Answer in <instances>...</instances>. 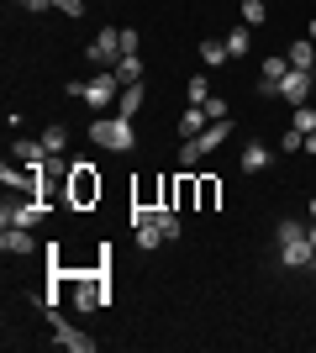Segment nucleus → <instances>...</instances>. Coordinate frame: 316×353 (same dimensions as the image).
I'll list each match as a JSON object with an SVG mask.
<instances>
[{"label": "nucleus", "instance_id": "27", "mask_svg": "<svg viewBox=\"0 0 316 353\" xmlns=\"http://www.w3.org/2000/svg\"><path fill=\"white\" fill-rule=\"evenodd\" d=\"M295 148H306V132H295V127H290V132L280 137V153H295Z\"/></svg>", "mask_w": 316, "mask_h": 353}, {"label": "nucleus", "instance_id": "2", "mask_svg": "<svg viewBox=\"0 0 316 353\" xmlns=\"http://www.w3.org/2000/svg\"><path fill=\"white\" fill-rule=\"evenodd\" d=\"M90 143L105 148V153H132V148H137V127H132L127 117H116V111H111V117H95V121H90Z\"/></svg>", "mask_w": 316, "mask_h": 353}, {"label": "nucleus", "instance_id": "17", "mask_svg": "<svg viewBox=\"0 0 316 353\" xmlns=\"http://www.w3.org/2000/svg\"><path fill=\"white\" fill-rule=\"evenodd\" d=\"M206 127H211V117H206V111H200V105H190V111H185V117H180V143H185V137H200V132H206Z\"/></svg>", "mask_w": 316, "mask_h": 353}, {"label": "nucleus", "instance_id": "13", "mask_svg": "<svg viewBox=\"0 0 316 353\" xmlns=\"http://www.w3.org/2000/svg\"><path fill=\"white\" fill-rule=\"evenodd\" d=\"M285 59H290V69H301V74H316V43H290L285 48Z\"/></svg>", "mask_w": 316, "mask_h": 353}, {"label": "nucleus", "instance_id": "12", "mask_svg": "<svg viewBox=\"0 0 316 353\" xmlns=\"http://www.w3.org/2000/svg\"><path fill=\"white\" fill-rule=\"evenodd\" d=\"M11 153H16L21 163H32V169H43V163H48V143H43V137H16Z\"/></svg>", "mask_w": 316, "mask_h": 353}, {"label": "nucleus", "instance_id": "34", "mask_svg": "<svg viewBox=\"0 0 316 353\" xmlns=\"http://www.w3.org/2000/svg\"><path fill=\"white\" fill-rule=\"evenodd\" d=\"M311 43H316V21H311Z\"/></svg>", "mask_w": 316, "mask_h": 353}, {"label": "nucleus", "instance_id": "25", "mask_svg": "<svg viewBox=\"0 0 316 353\" xmlns=\"http://www.w3.org/2000/svg\"><path fill=\"white\" fill-rule=\"evenodd\" d=\"M200 111H206L211 121H227V117H232V105H227V95H211V101H200Z\"/></svg>", "mask_w": 316, "mask_h": 353}, {"label": "nucleus", "instance_id": "10", "mask_svg": "<svg viewBox=\"0 0 316 353\" xmlns=\"http://www.w3.org/2000/svg\"><path fill=\"white\" fill-rule=\"evenodd\" d=\"M290 74V59L285 53H269V59H264V74H258V95H264V101H280V79H285Z\"/></svg>", "mask_w": 316, "mask_h": 353}, {"label": "nucleus", "instance_id": "4", "mask_svg": "<svg viewBox=\"0 0 316 353\" xmlns=\"http://www.w3.org/2000/svg\"><path fill=\"white\" fill-rule=\"evenodd\" d=\"M121 90H127V85L116 79V69H101V74L90 79V85H85V105H90L95 117H105V111H111V105L121 101Z\"/></svg>", "mask_w": 316, "mask_h": 353}, {"label": "nucleus", "instance_id": "31", "mask_svg": "<svg viewBox=\"0 0 316 353\" xmlns=\"http://www.w3.org/2000/svg\"><path fill=\"white\" fill-rule=\"evenodd\" d=\"M21 11H53V0H16Z\"/></svg>", "mask_w": 316, "mask_h": 353}, {"label": "nucleus", "instance_id": "24", "mask_svg": "<svg viewBox=\"0 0 316 353\" xmlns=\"http://www.w3.org/2000/svg\"><path fill=\"white\" fill-rule=\"evenodd\" d=\"M185 95H190V105L211 101V79H206V74H196V79H185Z\"/></svg>", "mask_w": 316, "mask_h": 353}, {"label": "nucleus", "instance_id": "14", "mask_svg": "<svg viewBox=\"0 0 316 353\" xmlns=\"http://www.w3.org/2000/svg\"><path fill=\"white\" fill-rule=\"evenodd\" d=\"M153 227H158V232H164L169 243H174V237L185 232V221H180V211H174V206H153Z\"/></svg>", "mask_w": 316, "mask_h": 353}, {"label": "nucleus", "instance_id": "23", "mask_svg": "<svg viewBox=\"0 0 316 353\" xmlns=\"http://www.w3.org/2000/svg\"><path fill=\"white\" fill-rule=\"evenodd\" d=\"M43 143H48V159H59L63 148H69V132H63L59 121H53V127H48V132H43Z\"/></svg>", "mask_w": 316, "mask_h": 353}, {"label": "nucleus", "instance_id": "5", "mask_svg": "<svg viewBox=\"0 0 316 353\" xmlns=\"http://www.w3.org/2000/svg\"><path fill=\"white\" fill-rule=\"evenodd\" d=\"M101 201V174H95V163L74 159V174H69V206H90Z\"/></svg>", "mask_w": 316, "mask_h": 353}, {"label": "nucleus", "instance_id": "8", "mask_svg": "<svg viewBox=\"0 0 316 353\" xmlns=\"http://www.w3.org/2000/svg\"><path fill=\"white\" fill-rule=\"evenodd\" d=\"M116 59H121V27H101L90 43V63L95 69H116Z\"/></svg>", "mask_w": 316, "mask_h": 353}, {"label": "nucleus", "instance_id": "1", "mask_svg": "<svg viewBox=\"0 0 316 353\" xmlns=\"http://www.w3.org/2000/svg\"><path fill=\"white\" fill-rule=\"evenodd\" d=\"M274 243H280V269H311L316 243H311V232H306V221L285 216L274 227Z\"/></svg>", "mask_w": 316, "mask_h": 353}, {"label": "nucleus", "instance_id": "3", "mask_svg": "<svg viewBox=\"0 0 316 353\" xmlns=\"http://www.w3.org/2000/svg\"><path fill=\"white\" fill-rule=\"evenodd\" d=\"M227 137H232V121H211L200 137H185V143H180V169L190 174V169H196L200 159H211V153H216Z\"/></svg>", "mask_w": 316, "mask_h": 353}, {"label": "nucleus", "instance_id": "6", "mask_svg": "<svg viewBox=\"0 0 316 353\" xmlns=\"http://www.w3.org/2000/svg\"><path fill=\"white\" fill-rule=\"evenodd\" d=\"M43 216H48V201H43V195H32V201H6L0 227H37Z\"/></svg>", "mask_w": 316, "mask_h": 353}, {"label": "nucleus", "instance_id": "33", "mask_svg": "<svg viewBox=\"0 0 316 353\" xmlns=\"http://www.w3.org/2000/svg\"><path fill=\"white\" fill-rule=\"evenodd\" d=\"M306 221H316V195H311V201H306Z\"/></svg>", "mask_w": 316, "mask_h": 353}, {"label": "nucleus", "instance_id": "30", "mask_svg": "<svg viewBox=\"0 0 316 353\" xmlns=\"http://www.w3.org/2000/svg\"><path fill=\"white\" fill-rule=\"evenodd\" d=\"M121 53H137V27H121Z\"/></svg>", "mask_w": 316, "mask_h": 353}, {"label": "nucleus", "instance_id": "22", "mask_svg": "<svg viewBox=\"0 0 316 353\" xmlns=\"http://www.w3.org/2000/svg\"><path fill=\"white\" fill-rule=\"evenodd\" d=\"M264 16H269V6H264V0H242V27H264Z\"/></svg>", "mask_w": 316, "mask_h": 353}, {"label": "nucleus", "instance_id": "20", "mask_svg": "<svg viewBox=\"0 0 316 353\" xmlns=\"http://www.w3.org/2000/svg\"><path fill=\"white\" fill-rule=\"evenodd\" d=\"M143 95H148L143 85H127V90H121V101H116V117L132 121V117H137V105H143Z\"/></svg>", "mask_w": 316, "mask_h": 353}, {"label": "nucleus", "instance_id": "9", "mask_svg": "<svg viewBox=\"0 0 316 353\" xmlns=\"http://www.w3.org/2000/svg\"><path fill=\"white\" fill-rule=\"evenodd\" d=\"M311 85H316V74H301V69H290L285 79H280V101L295 111V105H311Z\"/></svg>", "mask_w": 316, "mask_h": 353}, {"label": "nucleus", "instance_id": "29", "mask_svg": "<svg viewBox=\"0 0 316 353\" xmlns=\"http://www.w3.org/2000/svg\"><path fill=\"white\" fill-rule=\"evenodd\" d=\"M53 11H63V16H85V0H53Z\"/></svg>", "mask_w": 316, "mask_h": 353}, {"label": "nucleus", "instance_id": "16", "mask_svg": "<svg viewBox=\"0 0 316 353\" xmlns=\"http://www.w3.org/2000/svg\"><path fill=\"white\" fill-rule=\"evenodd\" d=\"M269 163H274V148H264V143H248V148H242V169H248V174L269 169Z\"/></svg>", "mask_w": 316, "mask_h": 353}, {"label": "nucleus", "instance_id": "21", "mask_svg": "<svg viewBox=\"0 0 316 353\" xmlns=\"http://www.w3.org/2000/svg\"><path fill=\"white\" fill-rule=\"evenodd\" d=\"M132 232H137V248H143V253H153V248H164V243H169V237L158 232L153 221H148V227H132Z\"/></svg>", "mask_w": 316, "mask_h": 353}, {"label": "nucleus", "instance_id": "32", "mask_svg": "<svg viewBox=\"0 0 316 353\" xmlns=\"http://www.w3.org/2000/svg\"><path fill=\"white\" fill-rule=\"evenodd\" d=\"M306 153H316V127H311V132H306Z\"/></svg>", "mask_w": 316, "mask_h": 353}, {"label": "nucleus", "instance_id": "28", "mask_svg": "<svg viewBox=\"0 0 316 353\" xmlns=\"http://www.w3.org/2000/svg\"><path fill=\"white\" fill-rule=\"evenodd\" d=\"M216 195H222V190H216V179H200V206H216Z\"/></svg>", "mask_w": 316, "mask_h": 353}, {"label": "nucleus", "instance_id": "18", "mask_svg": "<svg viewBox=\"0 0 316 353\" xmlns=\"http://www.w3.org/2000/svg\"><path fill=\"white\" fill-rule=\"evenodd\" d=\"M227 59H232V53H227V37H211V43H200V63H206V69H222Z\"/></svg>", "mask_w": 316, "mask_h": 353}, {"label": "nucleus", "instance_id": "11", "mask_svg": "<svg viewBox=\"0 0 316 353\" xmlns=\"http://www.w3.org/2000/svg\"><path fill=\"white\" fill-rule=\"evenodd\" d=\"M0 253H11V259H27V253H37V237H32V227H0Z\"/></svg>", "mask_w": 316, "mask_h": 353}, {"label": "nucleus", "instance_id": "15", "mask_svg": "<svg viewBox=\"0 0 316 353\" xmlns=\"http://www.w3.org/2000/svg\"><path fill=\"white\" fill-rule=\"evenodd\" d=\"M227 53H232V59H248V53H253V27H232L227 32Z\"/></svg>", "mask_w": 316, "mask_h": 353}, {"label": "nucleus", "instance_id": "7", "mask_svg": "<svg viewBox=\"0 0 316 353\" xmlns=\"http://www.w3.org/2000/svg\"><path fill=\"white\" fill-rule=\"evenodd\" d=\"M48 322H53V338H59L69 353H95V338H85V332H79V327L69 322L59 306H48Z\"/></svg>", "mask_w": 316, "mask_h": 353}, {"label": "nucleus", "instance_id": "35", "mask_svg": "<svg viewBox=\"0 0 316 353\" xmlns=\"http://www.w3.org/2000/svg\"><path fill=\"white\" fill-rule=\"evenodd\" d=\"M311 269H316V259H311Z\"/></svg>", "mask_w": 316, "mask_h": 353}, {"label": "nucleus", "instance_id": "26", "mask_svg": "<svg viewBox=\"0 0 316 353\" xmlns=\"http://www.w3.org/2000/svg\"><path fill=\"white\" fill-rule=\"evenodd\" d=\"M295 132H311L316 127V105H295V121H290Z\"/></svg>", "mask_w": 316, "mask_h": 353}, {"label": "nucleus", "instance_id": "19", "mask_svg": "<svg viewBox=\"0 0 316 353\" xmlns=\"http://www.w3.org/2000/svg\"><path fill=\"white\" fill-rule=\"evenodd\" d=\"M116 79L121 85H143V59H137V53H121L116 59Z\"/></svg>", "mask_w": 316, "mask_h": 353}]
</instances>
